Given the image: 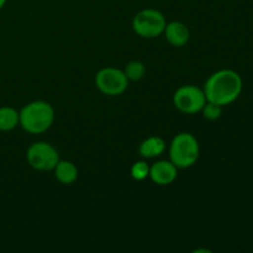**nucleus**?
I'll return each instance as SVG.
<instances>
[{"label": "nucleus", "mask_w": 253, "mask_h": 253, "mask_svg": "<svg viewBox=\"0 0 253 253\" xmlns=\"http://www.w3.org/2000/svg\"><path fill=\"white\" fill-rule=\"evenodd\" d=\"M244 88L241 76L232 69H220L212 73L204 84L207 101L226 106L240 98Z\"/></svg>", "instance_id": "obj_1"}, {"label": "nucleus", "mask_w": 253, "mask_h": 253, "mask_svg": "<svg viewBox=\"0 0 253 253\" xmlns=\"http://www.w3.org/2000/svg\"><path fill=\"white\" fill-rule=\"evenodd\" d=\"M20 124L26 132L32 135L43 133L54 121V110L47 101L36 100L22 106L19 111Z\"/></svg>", "instance_id": "obj_2"}, {"label": "nucleus", "mask_w": 253, "mask_h": 253, "mask_svg": "<svg viewBox=\"0 0 253 253\" xmlns=\"http://www.w3.org/2000/svg\"><path fill=\"white\" fill-rule=\"evenodd\" d=\"M54 177L62 184H72L78 178V168L71 161H62L57 163L56 167L53 168Z\"/></svg>", "instance_id": "obj_11"}, {"label": "nucleus", "mask_w": 253, "mask_h": 253, "mask_svg": "<svg viewBox=\"0 0 253 253\" xmlns=\"http://www.w3.org/2000/svg\"><path fill=\"white\" fill-rule=\"evenodd\" d=\"M165 151L166 142L160 136H151V137L146 138L138 147V153L141 155V157L146 158V160L160 157Z\"/></svg>", "instance_id": "obj_10"}, {"label": "nucleus", "mask_w": 253, "mask_h": 253, "mask_svg": "<svg viewBox=\"0 0 253 253\" xmlns=\"http://www.w3.org/2000/svg\"><path fill=\"white\" fill-rule=\"evenodd\" d=\"M131 177L135 180H145L150 175V166L145 162V161H138V162L133 163L131 167Z\"/></svg>", "instance_id": "obj_14"}, {"label": "nucleus", "mask_w": 253, "mask_h": 253, "mask_svg": "<svg viewBox=\"0 0 253 253\" xmlns=\"http://www.w3.org/2000/svg\"><path fill=\"white\" fill-rule=\"evenodd\" d=\"M26 160L34 169L47 172V170H53L57 163L59 162V153L51 143L40 141L32 143L27 148Z\"/></svg>", "instance_id": "obj_5"}, {"label": "nucleus", "mask_w": 253, "mask_h": 253, "mask_svg": "<svg viewBox=\"0 0 253 253\" xmlns=\"http://www.w3.org/2000/svg\"><path fill=\"white\" fill-rule=\"evenodd\" d=\"M166 16L156 9L138 11L132 19V30L142 39H155L161 36L166 29Z\"/></svg>", "instance_id": "obj_4"}, {"label": "nucleus", "mask_w": 253, "mask_h": 253, "mask_svg": "<svg viewBox=\"0 0 253 253\" xmlns=\"http://www.w3.org/2000/svg\"><path fill=\"white\" fill-rule=\"evenodd\" d=\"M95 85L99 91L105 95L118 96L126 91L128 86V79L121 69L106 67L96 73Z\"/></svg>", "instance_id": "obj_6"}, {"label": "nucleus", "mask_w": 253, "mask_h": 253, "mask_svg": "<svg viewBox=\"0 0 253 253\" xmlns=\"http://www.w3.org/2000/svg\"><path fill=\"white\" fill-rule=\"evenodd\" d=\"M202 113L203 115H204V118L208 119V120H217L222 114V106L217 105V104L215 103L207 101L205 105L203 106Z\"/></svg>", "instance_id": "obj_15"}, {"label": "nucleus", "mask_w": 253, "mask_h": 253, "mask_svg": "<svg viewBox=\"0 0 253 253\" xmlns=\"http://www.w3.org/2000/svg\"><path fill=\"white\" fill-rule=\"evenodd\" d=\"M20 124L19 111L11 106H1L0 108V131L7 132L14 130Z\"/></svg>", "instance_id": "obj_12"}, {"label": "nucleus", "mask_w": 253, "mask_h": 253, "mask_svg": "<svg viewBox=\"0 0 253 253\" xmlns=\"http://www.w3.org/2000/svg\"><path fill=\"white\" fill-rule=\"evenodd\" d=\"M200 155L199 142L189 132L175 135L169 145V161L177 168H189L197 163Z\"/></svg>", "instance_id": "obj_3"}, {"label": "nucleus", "mask_w": 253, "mask_h": 253, "mask_svg": "<svg viewBox=\"0 0 253 253\" xmlns=\"http://www.w3.org/2000/svg\"><path fill=\"white\" fill-rule=\"evenodd\" d=\"M163 34H165L168 43L174 47L185 46L190 39L189 29L187 25L180 21L167 22Z\"/></svg>", "instance_id": "obj_9"}, {"label": "nucleus", "mask_w": 253, "mask_h": 253, "mask_svg": "<svg viewBox=\"0 0 253 253\" xmlns=\"http://www.w3.org/2000/svg\"><path fill=\"white\" fill-rule=\"evenodd\" d=\"M207 103L204 90L195 85H183L175 90L173 95V104L184 114L200 113Z\"/></svg>", "instance_id": "obj_7"}, {"label": "nucleus", "mask_w": 253, "mask_h": 253, "mask_svg": "<svg viewBox=\"0 0 253 253\" xmlns=\"http://www.w3.org/2000/svg\"><path fill=\"white\" fill-rule=\"evenodd\" d=\"M5 2H6V0H0V10H1L2 7H4Z\"/></svg>", "instance_id": "obj_16"}, {"label": "nucleus", "mask_w": 253, "mask_h": 253, "mask_svg": "<svg viewBox=\"0 0 253 253\" xmlns=\"http://www.w3.org/2000/svg\"><path fill=\"white\" fill-rule=\"evenodd\" d=\"M148 177L157 185H169L177 179L178 168L170 161H158L150 167Z\"/></svg>", "instance_id": "obj_8"}, {"label": "nucleus", "mask_w": 253, "mask_h": 253, "mask_svg": "<svg viewBox=\"0 0 253 253\" xmlns=\"http://www.w3.org/2000/svg\"><path fill=\"white\" fill-rule=\"evenodd\" d=\"M124 73H125V76L127 77L128 82L141 81L146 74V67L142 62L131 61L126 64L125 69H124Z\"/></svg>", "instance_id": "obj_13"}]
</instances>
